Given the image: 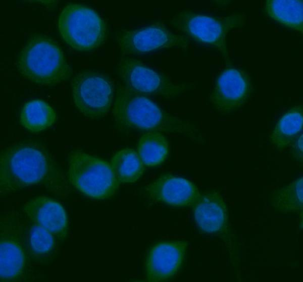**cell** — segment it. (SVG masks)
<instances>
[{
	"label": "cell",
	"instance_id": "9a60e30c",
	"mask_svg": "<svg viewBox=\"0 0 303 282\" xmlns=\"http://www.w3.org/2000/svg\"><path fill=\"white\" fill-rule=\"evenodd\" d=\"M192 206L195 221L203 232L225 237L228 235L227 209L219 192L200 194Z\"/></svg>",
	"mask_w": 303,
	"mask_h": 282
},
{
	"label": "cell",
	"instance_id": "e0dca14e",
	"mask_svg": "<svg viewBox=\"0 0 303 282\" xmlns=\"http://www.w3.org/2000/svg\"><path fill=\"white\" fill-rule=\"evenodd\" d=\"M302 106L296 105L288 110L279 120L272 132L270 139L279 150L291 145L301 134L303 126Z\"/></svg>",
	"mask_w": 303,
	"mask_h": 282
},
{
	"label": "cell",
	"instance_id": "603a6c76",
	"mask_svg": "<svg viewBox=\"0 0 303 282\" xmlns=\"http://www.w3.org/2000/svg\"><path fill=\"white\" fill-rule=\"evenodd\" d=\"M293 156L299 161H302V134H300L291 144Z\"/></svg>",
	"mask_w": 303,
	"mask_h": 282
},
{
	"label": "cell",
	"instance_id": "7a4b0ae2",
	"mask_svg": "<svg viewBox=\"0 0 303 282\" xmlns=\"http://www.w3.org/2000/svg\"><path fill=\"white\" fill-rule=\"evenodd\" d=\"M112 111L116 126L122 129L188 135L194 130L188 122L167 113L146 95L120 84L117 87Z\"/></svg>",
	"mask_w": 303,
	"mask_h": 282
},
{
	"label": "cell",
	"instance_id": "5b68a950",
	"mask_svg": "<svg viewBox=\"0 0 303 282\" xmlns=\"http://www.w3.org/2000/svg\"><path fill=\"white\" fill-rule=\"evenodd\" d=\"M67 178L72 187L96 199L111 197L120 184L110 163L80 150L69 154Z\"/></svg>",
	"mask_w": 303,
	"mask_h": 282
},
{
	"label": "cell",
	"instance_id": "2e32d148",
	"mask_svg": "<svg viewBox=\"0 0 303 282\" xmlns=\"http://www.w3.org/2000/svg\"><path fill=\"white\" fill-rule=\"evenodd\" d=\"M27 219V240L32 263H46L56 256L59 241L48 231Z\"/></svg>",
	"mask_w": 303,
	"mask_h": 282
},
{
	"label": "cell",
	"instance_id": "4fadbf2b",
	"mask_svg": "<svg viewBox=\"0 0 303 282\" xmlns=\"http://www.w3.org/2000/svg\"><path fill=\"white\" fill-rule=\"evenodd\" d=\"M23 211L29 220L48 231L59 242L66 238L68 219L59 203L47 197L39 196L25 203Z\"/></svg>",
	"mask_w": 303,
	"mask_h": 282
},
{
	"label": "cell",
	"instance_id": "ac0fdd59",
	"mask_svg": "<svg viewBox=\"0 0 303 282\" xmlns=\"http://www.w3.org/2000/svg\"><path fill=\"white\" fill-rule=\"evenodd\" d=\"M56 120L54 109L41 99H33L26 102L22 109L20 117L22 125L33 133L47 129Z\"/></svg>",
	"mask_w": 303,
	"mask_h": 282
},
{
	"label": "cell",
	"instance_id": "8992f818",
	"mask_svg": "<svg viewBox=\"0 0 303 282\" xmlns=\"http://www.w3.org/2000/svg\"><path fill=\"white\" fill-rule=\"evenodd\" d=\"M59 32L68 45L79 50H90L105 40L106 25L100 15L86 5L71 3L61 10Z\"/></svg>",
	"mask_w": 303,
	"mask_h": 282
},
{
	"label": "cell",
	"instance_id": "9c48e42d",
	"mask_svg": "<svg viewBox=\"0 0 303 282\" xmlns=\"http://www.w3.org/2000/svg\"><path fill=\"white\" fill-rule=\"evenodd\" d=\"M118 71L125 86L144 94L173 98L188 90L187 83H177L166 75L146 66L140 60L123 56L119 63Z\"/></svg>",
	"mask_w": 303,
	"mask_h": 282
},
{
	"label": "cell",
	"instance_id": "44dd1931",
	"mask_svg": "<svg viewBox=\"0 0 303 282\" xmlns=\"http://www.w3.org/2000/svg\"><path fill=\"white\" fill-rule=\"evenodd\" d=\"M137 153L144 165L154 166L162 163L168 153V144L160 132L149 131L140 137Z\"/></svg>",
	"mask_w": 303,
	"mask_h": 282
},
{
	"label": "cell",
	"instance_id": "5bb4252c",
	"mask_svg": "<svg viewBox=\"0 0 303 282\" xmlns=\"http://www.w3.org/2000/svg\"><path fill=\"white\" fill-rule=\"evenodd\" d=\"M146 191L154 200L174 206H192L200 195L192 182L170 174L161 176L147 186Z\"/></svg>",
	"mask_w": 303,
	"mask_h": 282
},
{
	"label": "cell",
	"instance_id": "d6986e66",
	"mask_svg": "<svg viewBox=\"0 0 303 282\" xmlns=\"http://www.w3.org/2000/svg\"><path fill=\"white\" fill-rule=\"evenodd\" d=\"M110 164L120 183L136 182L144 171V165L138 153L131 148L123 149L116 153Z\"/></svg>",
	"mask_w": 303,
	"mask_h": 282
},
{
	"label": "cell",
	"instance_id": "7402d4cb",
	"mask_svg": "<svg viewBox=\"0 0 303 282\" xmlns=\"http://www.w3.org/2000/svg\"><path fill=\"white\" fill-rule=\"evenodd\" d=\"M302 177L288 185L279 188L273 194L272 204L277 211L297 212L302 215L303 210Z\"/></svg>",
	"mask_w": 303,
	"mask_h": 282
},
{
	"label": "cell",
	"instance_id": "8fae6325",
	"mask_svg": "<svg viewBox=\"0 0 303 282\" xmlns=\"http://www.w3.org/2000/svg\"><path fill=\"white\" fill-rule=\"evenodd\" d=\"M250 92L248 75L238 69L228 67L218 76L210 100L219 112L227 114L242 106Z\"/></svg>",
	"mask_w": 303,
	"mask_h": 282
},
{
	"label": "cell",
	"instance_id": "ffe728a7",
	"mask_svg": "<svg viewBox=\"0 0 303 282\" xmlns=\"http://www.w3.org/2000/svg\"><path fill=\"white\" fill-rule=\"evenodd\" d=\"M302 0H267L268 15L292 29L302 32Z\"/></svg>",
	"mask_w": 303,
	"mask_h": 282
},
{
	"label": "cell",
	"instance_id": "ba28073f",
	"mask_svg": "<svg viewBox=\"0 0 303 282\" xmlns=\"http://www.w3.org/2000/svg\"><path fill=\"white\" fill-rule=\"evenodd\" d=\"M71 86L74 103L85 117L98 119L109 112L114 89L108 76L93 71H81L73 77Z\"/></svg>",
	"mask_w": 303,
	"mask_h": 282
},
{
	"label": "cell",
	"instance_id": "277c9868",
	"mask_svg": "<svg viewBox=\"0 0 303 282\" xmlns=\"http://www.w3.org/2000/svg\"><path fill=\"white\" fill-rule=\"evenodd\" d=\"M1 281H23L29 277L32 263L28 250L27 219L9 211L0 221Z\"/></svg>",
	"mask_w": 303,
	"mask_h": 282
},
{
	"label": "cell",
	"instance_id": "30bf717a",
	"mask_svg": "<svg viewBox=\"0 0 303 282\" xmlns=\"http://www.w3.org/2000/svg\"><path fill=\"white\" fill-rule=\"evenodd\" d=\"M116 39L124 54H140L172 46L186 47L188 38L170 30L161 21L153 22L134 29H122Z\"/></svg>",
	"mask_w": 303,
	"mask_h": 282
},
{
	"label": "cell",
	"instance_id": "7c38bea8",
	"mask_svg": "<svg viewBox=\"0 0 303 282\" xmlns=\"http://www.w3.org/2000/svg\"><path fill=\"white\" fill-rule=\"evenodd\" d=\"M187 247L186 242L180 241L160 242L153 246L145 260L147 281H166L175 275L183 264Z\"/></svg>",
	"mask_w": 303,
	"mask_h": 282
},
{
	"label": "cell",
	"instance_id": "52a82bcc",
	"mask_svg": "<svg viewBox=\"0 0 303 282\" xmlns=\"http://www.w3.org/2000/svg\"><path fill=\"white\" fill-rule=\"evenodd\" d=\"M170 22L173 27L195 40L214 45L221 52L226 62L230 63L226 35L232 28L243 25L244 16L234 13L225 17H214L183 9L176 12Z\"/></svg>",
	"mask_w": 303,
	"mask_h": 282
},
{
	"label": "cell",
	"instance_id": "3957f363",
	"mask_svg": "<svg viewBox=\"0 0 303 282\" xmlns=\"http://www.w3.org/2000/svg\"><path fill=\"white\" fill-rule=\"evenodd\" d=\"M20 73L35 83L53 85L69 78L71 68L59 44L40 34L31 36L18 55Z\"/></svg>",
	"mask_w": 303,
	"mask_h": 282
},
{
	"label": "cell",
	"instance_id": "6da1fadb",
	"mask_svg": "<svg viewBox=\"0 0 303 282\" xmlns=\"http://www.w3.org/2000/svg\"><path fill=\"white\" fill-rule=\"evenodd\" d=\"M41 185L62 199L71 192L68 178L47 149L27 140L9 145L0 154L1 196L25 187Z\"/></svg>",
	"mask_w": 303,
	"mask_h": 282
}]
</instances>
